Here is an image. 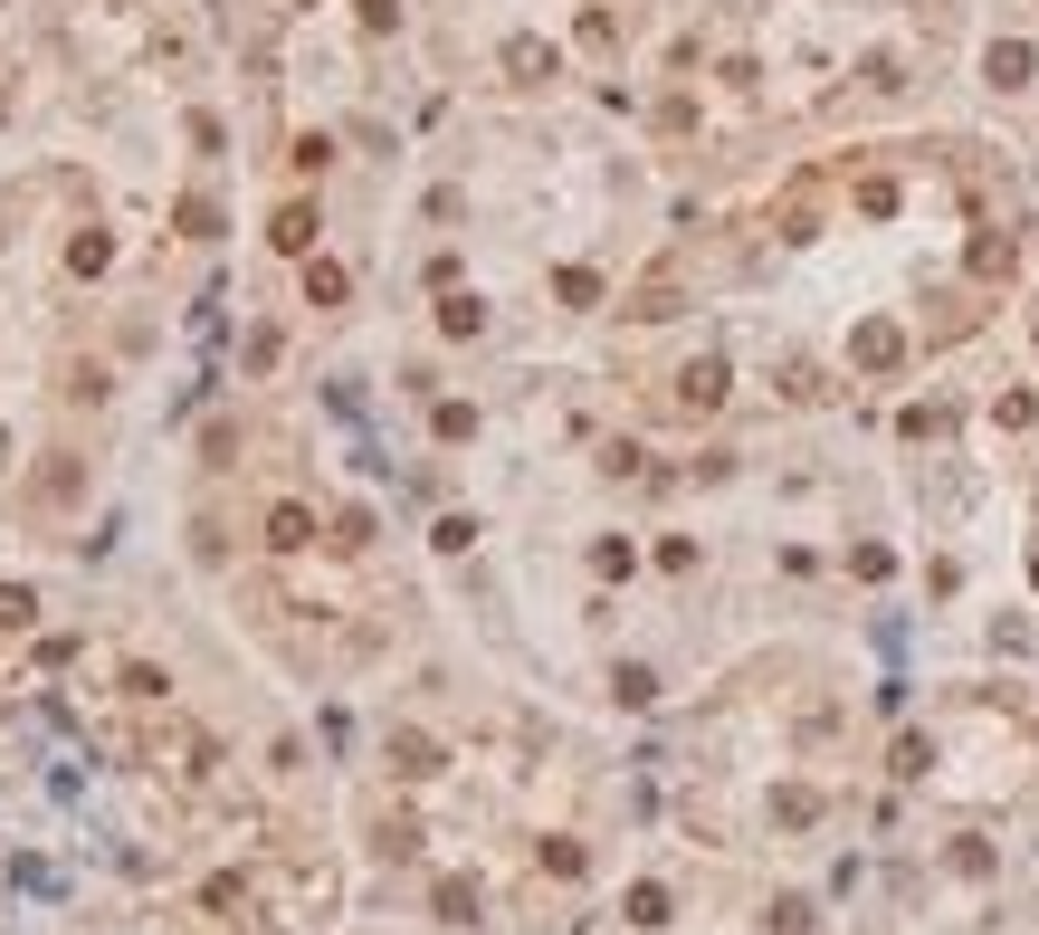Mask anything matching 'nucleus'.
<instances>
[{
    "mask_svg": "<svg viewBox=\"0 0 1039 935\" xmlns=\"http://www.w3.org/2000/svg\"><path fill=\"white\" fill-rule=\"evenodd\" d=\"M630 926H668V887H630Z\"/></svg>",
    "mask_w": 1039,
    "mask_h": 935,
    "instance_id": "nucleus-3",
    "label": "nucleus"
},
{
    "mask_svg": "<svg viewBox=\"0 0 1039 935\" xmlns=\"http://www.w3.org/2000/svg\"><path fill=\"white\" fill-rule=\"evenodd\" d=\"M306 506H277V516H267V545H286V553H296V545H306Z\"/></svg>",
    "mask_w": 1039,
    "mask_h": 935,
    "instance_id": "nucleus-2",
    "label": "nucleus"
},
{
    "mask_svg": "<svg viewBox=\"0 0 1039 935\" xmlns=\"http://www.w3.org/2000/svg\"><path fill=\"white\" fill-rule=\"evenodd\" d=\"M391 754H401V773H439V744H429V735H401Z\"/></svg>",
    "mask_w": 1039,
    "mask_h": 935,
    "instance_id": "nucleus-4",
    "label": "nucleus"
},
{
    "mask_svg": "<svg viewBox=\"0 0 1039 935\" xmlns=\"http://www.w3.org/2000/svg\"><path fill=\"white\" fill-rule=\"evenodd\" d=\"M706 402H725V363H696L686 373V410H706Z\"/></svg>",
    "mask_w": 1039,
    "mask_h": 935,
    "instance_id": "nucleus-1",
    "label": "nucleus"
},
{
    "mask_svg": "<svg viewBox=\"0 0 1039 935\" xmlns=\"http://www.w3.org/2000/svg\"><path fill=\"white\" fill-rule=\"evenodd\" d=\"M1030 77V49H992V87H1020Z\"/></svg>",
    "mask_w": 1039,
    "mask_h": 935,
    "instance_id": "nucleus-5",
    "label": "nucleus"
}]
</instances>
